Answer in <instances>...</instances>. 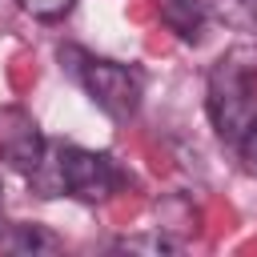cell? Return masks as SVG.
<instances>
[{
  "label": "cell",
  "instance_id": "6da1fadb",
  "mask_svg": "<svg viewBox=\"0 0 257 257\" xmlns=\"http://www.w3.org/2000/svg\"><path fill=\"white\" fill-rule=\"evenodd\" d=\"M60 60L68 64L72 80L92 96V104L100 112H108L112 120H124V116L137 112V104H141V76L128 64L100 60V56H88L80 48H60Z\"/></svg>",
  "mask_w": 257,
  "mask_h": 257
},
{
  "label": "cell",
  "instance_id": "7a4b0ae2",
  "mask_svg": "<svg viewBox=\"0 0 257 257\" xmlns=\"http://www.w3.org/2000/svg\"><path fill=\"white\" fill-rule=\"evenodd\" d=\"M209 116L233 145H241V137L257 124V84L241 60H221L209 72Z\"/></svg>",
  "mask_w": 257,
  "mask_h": 257
},
{
  "label": "cell",
  "instance_id": "3957f363",
  "mask_svg": "<svg viewBox=\"0 0 257 257\" xmlns=\"http://www.w3.org/2000/svg\"><path fill=\"white\" fill-rule=\"evenodd\" d=\"M116 189H120V169L112 165V157L64 145V149H56V157H52V181L40 193L44 197L72 193L80 201H108Z\"/></svg>",
  "mask_w": 257,
  "mask_h": 257
},
{
  "label": "cell",
  "instance_id": "277c9868",
  "mask_svg": "<svg viewBox=\"0 0 257 257\" xmlns=\"http://www.w3.org/2000/svg\"><path fill=\"white\" fill-rule=\"evenodd\" d=\"M0 157L16 169V173H36L40 161H44V133L40 124L32 120L28 108L20 104H8L0 108Z\"/></svg>",
  "mask_w": 257,
  "mask_h": 257
},
{
  "label": "cell",
  "instance_id": "5b68a950",
  "mask_svg": "<svg viewBox=\"0 0 257 257\" xmlns=\"http://www.w3.org/2000/svg\"><path fill=\"white\" fill-rule=\"evenodd\" d=\"M165 24L181 36V40H197L205 28V8L201 0H169L165 4Z\"/></svg>",
  "mask_w": 257,
  "mask_h": 257
},
{
  "label": "cell",
  "instance_id": "8992f818",
  "mask_svg": "<svg viewBox=\"0 0 257 257\" xmlns=\"http://www.w3.org/2000/svg\"><path fill=\"white\" fill-rule=\"evenodd\" d=\"M8 249H20V253H36V249H56V237L40 225H12V233L4 237Z\"/></svg>",
  "mask_w": 257,
  "mask_h": 257
},
{
  "label": "cell",
  "instance_id": "52a82bcc",
  "mask_svg": "<svg viewBox=\"0 0 257 257\" xmlns=\"http://www.w3.org/2000/svg\"><path fill=\"white\" fill-rule=\"evenodd\" d=\"M72 4H76V0H20V8H24L28 16H36V20H60Z\"/></svg>",
  "mask_w": 257,
  "mask_h": 257
},
{
  "label": "cell",
  "instance_id": "ba28073f",
  "mask_svg": "<svg viewBox=\"0 0 257 257\" xmlns=\"http://www.w3.org/2000/svg\"><path fill=\"white\" fill-rule=\"evenodd\" d=\"M241 157H245V165L257 173V124H253V128L241 137Z\"/></svg>",
  "mask_w": 257,
  "mask_h": 257
}]
</instances>
